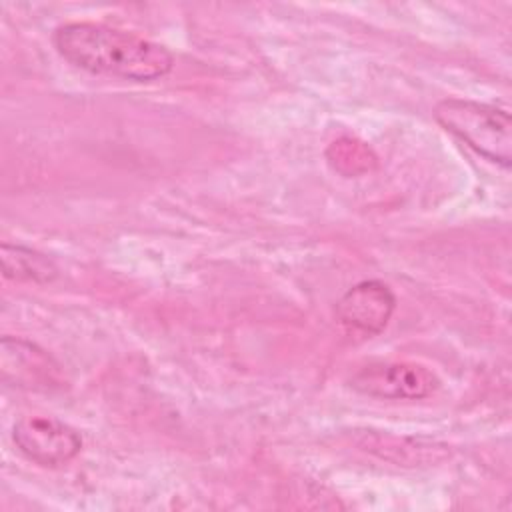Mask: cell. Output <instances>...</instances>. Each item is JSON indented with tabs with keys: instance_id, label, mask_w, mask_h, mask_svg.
<instances>
[{
	"instance_id": "obj_1",
	"label": "cell",
	"mask_w": 512,
	"mask_h": 512,
	"mask_svg": "<svg viewBox=\"0 0 512 512\" xmlns=\"http://www.w3.org/2000/svg\"><path fill=\"white\" fill-rule=\"evenodd\" d=\"M52 42L66 62L90 74L152 82L174 66V56L166 46L98 22L60 24Z\"/></svg>"
},
{
	"instance_id": "obj_2",
	"label": "cell",
	"mask_w": 512,
	"mask_h": 512,
	"mask_svg": "<svg viewBox=\"0 0 512 512\" xmlns=\"http://www.w3.org/2000/svg\"><path fill=\"white\" fill-rule=\"evenodd\" d=\"M434 118L476 154L510 168L512 120L508 110L466 98H444L434 106Z\"/></svg>"
},
{
	"instance_id": "obj_3",
	"label": "cell",
	"mask_w": 512,
	"mask_h": 512,
	"mask_svg": "<svg viewBox=\"0 0 512 512\" xmlns=\"http://www.w3.org/2000/svg\"><path fill=\"white\" fill-rule=\"evenodd\" d=\"M12 442L18 452L44 468L72 462L82 450V436L70 424L44 414H28L16 420Z\"/></svg>"
},
{
	"instance_id": "obj_4",
	"label": "cell",
	"mask_w": 512,
	"mask_h": 512,
	"mask_svg": "<svg viewBox=\"0 0 512 512\" xmlns=\"http://www.w3.org/2000/svg\"><path fill=\"white\" fill-rule=\"evenodd\" d=\"M438 384L436 374L416 362H374L350 378L352 390L380 400H420Z\"/></svg>"
},
{
	"instance_id": "obj_5",
	"label": "cell",
	"mask_w": 512,
	"mask_h": 512,
	"mask_svg": "<svg viewBox=\"0 0 512 512\" xmlns=\"http://www.w3.org/2000/svg\"><path fill=\"white\" fill-rule=\"evenodd\" d=\"M62 366L38 344L4 336L0 340V374L2 382L14 388L50 392L62 388Z\"/></svg>"
},
{
	"instance_id": "obj_6",
	"label": "cell",
	"mask_w": 512,
	"mask_h": 512,
	"mask_svg": "<svg viewBox=\"0 0 512 512\" xmlns=\"http://www.w3.org/2000/svg\"><path fill=\"white\" fill-rule=\"evenodd\" d=\"M396 310V296L382 280H362L348 288L336 302V320L350 332L360 336L380 334Z\"/></svg>"
},
{
	"instance_id": "obj_7",
	"label": "cell",
	"mask_w": 512,
	"mask_h": 512,
	"mask_svg": "<svg viewBox=\"0 0 512 512\" xmlns=\"http://www.w3.org/2000/svg\"><path fill=\"white\" fill-rule=\"evenodd\" d=\"M0 260L4 278L14 282L48 284L58 276V266L50 256L22 244L4 242L0 246Z\"/></svg>"
},
{
	"instance_id": "obj_8",
	"label": "cell",
	"mask_w": 512,
	"mask_h": 512,
	"mask_svg": "<svg viewBox=\"0 0 512 512\" xmlns=\"http://www.w3.org/2000/svg\"><path fill=\"white\" fill-rule=\"evenodd\" d=\"M326 158L332 168L344 176H358L376 166V156L370 146L350 136L334 140L326 150Z\"/></svg>"
}]
</instances>
